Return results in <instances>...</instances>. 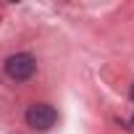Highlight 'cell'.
Listing matches in <instances>:
<instances>
[{"instance_id":"obj_1","label":"cell","mask_w":134,"mask_h":134,"mask_svg":"<svg viewBox=\"0 0 134 134\" xmlns=\"http://www.w3.org/2000/svg\"><path fill=\"white\" fill-rule=\"evenodd\" d=\"M34 69H37V63H34V58H32L29 53H16V55L5 58V74H8V79H13V82H26V79H32Z\"/></svg>"},{"instance_id":"obj_2","label":"cell","mask_w":134,"mask_h":134,"mask_svg":"<svg viewBox=\"0 0 134 134\" xmlns=\"http://www.w3.org/2000/svg\"><path fill=\"white\" fill-rule=\"evenodd\" d=\"M55 121H58V113L47 103H32L26 108V124L32 129H37V131H47Z\"/></svg>"},{"instance_id":"obj_3","label":"cell","mask_w":134,"mask_h":134,"mask_svg":"<svg viewBox=\"0 0 134 134\" xmlns=\"http://www.w3.org/2000/svg\"><path fill=\"white\" fill-rule=\"evenodd\" d=\"M131 100H134V87H131Z\"/></svg>"},{"instance_id":"obj_4","label":"cell","mask_w":134,"mask_h":134,"mask_svg":"<svg viewBox=\"0 0 134 134\" xmlns=\"http://www.w3.org/2000/svg\"><path fill=\"white\" fill-rule=\"evenodd\" d=\"M131 124H134V118H131Z\"/></svg>"}]
</instances>
